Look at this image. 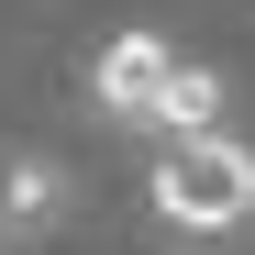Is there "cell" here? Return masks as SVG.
Returning <instances> with one entry per match:
<instances>
[{
    "label": "cell",
    "instance_id": "1",
    "mask_svg": "<svg viewBox=\"0 0 255 255\" xmlns=\"http://www.w3.org/2000/svg\"><path fill=\"white\" fill-rule=\"evenodd\" d=\"M89 100H100V122H133V133H166V144L222 133V78L189 67L166 33H111L89 67Z\"/></svg>",
    "mask_w": 255,
    "mask_h": 255
},
{
    "label": "cell",
    "instance_id": "2",
    "mask_svg": "<svg viewBox=\"0 0 255 255\" xmlns=\"http://www.w3.org/2000/svg\"><path fill=\"white\" fill-rule=\"evenodd\" d=\"M155 222H178V233H233L244 211H255V144L244 133H200V144H166L155 155Z\"/></svg>",
    "mask_w": 255,
    "mask_h": 255
},
{
    "label": "cell",
    "instance_id": "3",
    "mask_svg": "<svg viewBox=\"0 0 255 255\" xmlns=\"http://www.w3.org/2000/svg\"><path fill=\"white\" fill-rule=\"evenodd\" d=\"M56 222H67V166L56 155H0V233L45 244Z\"/></svg>",
    "mask_w": 255,
    "mask_h": 255
}]
</instances>
